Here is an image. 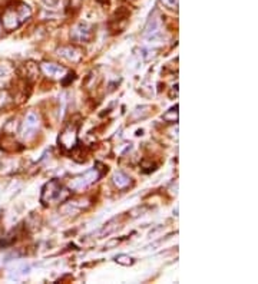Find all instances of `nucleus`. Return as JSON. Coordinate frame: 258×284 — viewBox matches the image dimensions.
I'll return each mask as SVG.
<instances>
[{
  "label": "nucleus",
  "instance_id": "obj_12",
  "mask_svg": "<svg viewBox=\"0 0 258 284\" xmlns=\"http://www.w3.org/2000/svg\"><path fill=\"white\" fill-rule=\"evenodd\" d=\"M161 3L165 7L171 9V10H177L178 9V0H161Z\"/></svg>",
  "mask_w": 258,
  "mask_h": 284
},
{
  "label": "nucleus",
  "instance_id": "obj_14",
  "mask_svg": "<svg viewBox=\"0 0 258 284\" xmlns=\"http://www.w3.org/2000/svg\"><path fill=\"white\" fill-rule=\"evenodd\" d=\"M0 29H1V26H0Z\"/></svg>",
  "mask_w": 258,
  "mask_h": 284
},
{
  "label": "nucleus",
  "instance_id": "obj_4",
  "mask_svg": "<svg viewBox=\"0 0 258 284\" xmlns=\"http://www.w3.org/2000/svg\"><path fill=\"white\" fill-rule=\"evenodd\" d=\"M102 174H103V172H100L97 168L89 169V171H86L85 174H82V175H79V177H76V178L72 180V183H70V189L78 191V189L85 188V187H88V185H91V184H94L95 181H97V180L102 177Z\"/></svg>",
  "mask_w": 258,
  "mask_h": 284
},
{
  "label": "nucleus",
  "instance_id": "obj_6",
  "mask_svg": "<svg viewBox=\"0 0 258 284\" xmlns=\"http://www.w3.org/2000/svg\"><path fill=\"white\" fill-rule=\"evenodd\" d=\"M37 126H39V117L36 115V112L31 111L26 118H25V122L22 125V136L25 139H31L34 132L37 131Z\"/></svg>",
  "mask_w": 258,
  "mask_h": 284
},
{
  "label": "nucleus",
  "instance_id": "obj_3",
  "mask_svg": "<svg viewBox=\"0 0 258 284\" xmlns=\"http://www.w3.org/2000/svg\"><path fill=\"white\" fill-rule=\"evenodd\" d=\"M58 144H59V148L64 152L75 150L78 147V126L75 124L66 126L58 138Z\"/></svg>",
  "mask_w": 258,
  "mask_h": 284
},
{
  "label": "nucleus",
  "instance_id": "obj_10",
  "mask_svg": "<svg viewBox=\"0 0 258 284\" xmlns=\"http://www.w3.org/2000/svg\"><path fill=\"white\" fill-rule=\"evenodd\" d=\"M163 121H166V122H169V124H174V122H177L178 121V106H174V108H171L168 112H165L163 114Z\"/></svg>",
  "mask_w": 258,
  "mask_h": 284
},
{
  "label": "nucleus",
  "instance_id": "obj_8",
  "mask_svg": "<svg viewBox=\"0 0 258 284\" xmlns=\"http://www.w3.org/2000/svg\"><path fill=\"white\" fill-rule=\"evenodd\" d=\"M58 55L69 62H79L82 59V50L75 46H62L58 49Z\"/></svg>",
  "mask_w": 258,
  "mask_h": 284
},
{
  "label": "nucleus",
  "instance_id": "obj_2",
  "mask_svg": "<svg viewBox=\"0 0 258 284\" xmlns=\"http://www.w3.org/2000/svg\"><path fill=\"white\" fill-rule=\"evenodd\" d=\"M70 195V191L64 187V184L58 180H50L46 183L42 188L40 194V202L43 205H50L55 202H64Z\"/></svg>",
  "mask_w": 258,
  "mask_h": 284
},
{
  "label": "nucleus",
  "instance_id": "obj_11",
  "mask_svg": "<svg viewBox=\"0 0 258 284\" xmlns=\"http://www.w3.org/2000/svg\"><path fill=\"white\" fill-rule=\"evenodd\" d=\"M115 261L118 263V264H121V266H132L133 263H135V260L130 257V255H127V254H119V255H116L115 257Z\"/></svg>",
  "mask_w": 258,
  "mask_h": 284
},
{
  "label": "nucleus",
  "instance_id": "obj_1",
  "mask_svg": "<svg viewBox=\"0 0 258 284\" xmlns=\"http://www.w3.org/2000/svg\"><path fill=\"white\" fill-rule=\"evenodd\" d=\"M32 16V9L25 1H12L0 12V26L6 32H13L26 23Z\"/></svg>",
  "mask_w": 258,
  "mask_h": 284
},
{
  "label": "nucleus",
  "instance_id": "obj_7",
  "mask_svg": "<svg viewBox=\"0 0 258 284\" xmlns=\"http://www.w3.org/2000/svg\"><path fill=\"white\" fill-rule=\"evenodd\" d=\"M40 69L48 78H52V79H62L66 73V67L61 66V65H56V63H42Z\"/></svg>",
  "mask_w": 258,
  "mask_h": 284
},
{
  "label": "nucleus",
  "instance_id": "obj_5",
  "mask_svg": "<svg viewBox=\"0 0 258 284\" xmlns=\"http://www.w3.org/2000/svg\"><path fill=\"white\" fill-rule=\"evenodd\" d=\"M94 36V28L88 23H79L76 25L72 33H70V37L76 42H89Z\"/></svg>",
  "mask_w": 258,
  "mask_h": 284
},
{
  "label": "nucleus",
  "instance_id": "obj_9",
  "mask_svg": "<svg viewBox=\"0 0 258 284\" xmlns=\"http://www.w3.org/2000/svg\"><path fill=\"white\" fill-rule=\"evenodd\" d=\"M113 184L116 185L118 189L128 188L129 185H130V178H129L127 174H124V172L119 171V172H116L113 175Z\"/></svg>",
  "mask_w": 258,
  "mask_h": 284
},
{
  "label": "nucleus",
  "instance_id": "obj_13",
  "mask_svg": "<svg viewBox=\"0 0 258 284\" xmlns=\"http://www.w3.org/2000/svg\"><path fill=\"white\" fill-rule=\"evenodd\" d=\"M72 3H73V6H75V7H79V6H81V3H82V0H72Z\"/></svg>",
  "mask_w": 258,
  "mask_h": 284
}]
</instances>
